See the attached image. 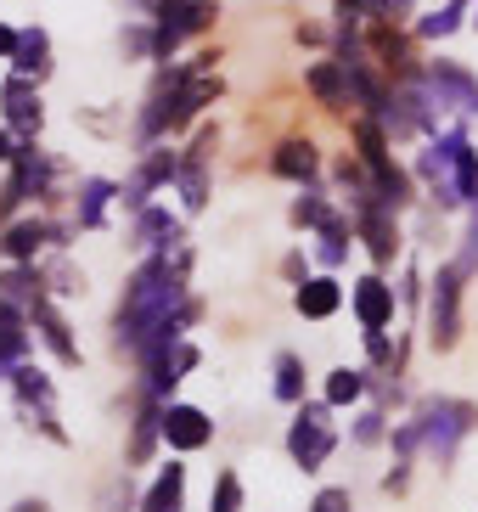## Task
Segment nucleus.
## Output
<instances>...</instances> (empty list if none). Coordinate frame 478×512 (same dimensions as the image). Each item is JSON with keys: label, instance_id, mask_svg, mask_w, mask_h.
I'll use <instances>...</instances> for the list:
<instances>
[{"label": "nucleus", "instance_id": "nucleus-14", "mask_svg": "<svg viewBox=\"0 0 478 512\" xmlns=\"http://www.w3.org/2000/svg\"><path fill=\"white\" fill-rule=\"evenodd\" d=\"M355 231L366 237V248H372L377 265H389V259L400 254V231H394L389 209H360V214H355Z\"/></svg>", "mask_w": 478, "mask_h": 512}, {"label": "nucleus", "instance_id": "nucleus-16", "mask_svg": "<svg viewBox=\"0 0 478 512\" xmlns=\"http://www.w3.org/2000/svg\"><path fill=\"white\" fill-rule=\"evenodd\" d=\"M270 169L282 175V181H315V169H321V158H315V141L293 136L276 147V158H270Z\"/></svg>", "mask_w": 478, "mask_h": 512}, {"label": "nucleus", "instance_id": "nucleus-7", "mask_svg": "<svg viewBox=\"0 0 478 512\" xmlns=\"http://www.w3.org/2000/svg\"><path fill=\"white\" fill-rule=\"evenodd\" d=\"M175 175H180V158H175V152H147V164L135 169V181L119 192V203L141 214V209H147V197L158 192V186H169Z\"/></svg>", "mask_w": 478, "mask_h": 512}, {"label": "nucleus", "instance_id": "nucleus-37", "mask_svg": "<svg viewBox=\"0 0 478 512\" xmlns=\"http://www.w3.org/2000/svg\"><path fill=\"white\" fill-rule=\"evenodd\" d=\"M23 197H29V192H23L17 181H6V186H0V226H12V209L23 203Z\"/></svg>", "mask_w": 478, "mask_h": 512}, {"label": "nucleus", "instance_id": "nucleus-42", "mask_svg": "<svg viewBox=\"0 0 478 512\" xmlns=\"http://www.w3.org/2000/svg\"><path fill=\"white\" fill-rule=\"evenodd\" d=\"M12 512H51V507H45V501L40 496H34V501H17V507Z\"/></svg>", "mask_w": 478, "mask_h": 512}, {"label": "nucleus", "instance_id": "nucleus-39", "mask_svg": "<svg viewBox=\"0 0 478 512\" xmlns=\"http://www.w3.org/2000/svg\"><path fill=\"white\" fill-rule=\"evenodd\" d=\"M17 40H23V34H17L12 23H0V57H6V62L17 57Z\"/></svg>", "mask_w": 478, "mask_h": 512}, {"label": "nucleus", "instance_id": "nucleus-12", "mask_svg": "<svg viewBox=\"0 0 478 512\" xmlns=\"http://www.w3.org/2000/svg\"><path fill=\"white\" fill-rule=\"evenodd\" d=\"M23 355H29V321H23V310L0 293V377H12Z\"/></svg>", "mask_w": 478, "mask_h": 512}, {"label": "nucleus", "instance_id": "nucleus-15", "mask_svg": "<svg viewBox=\"0 0 478 512\" xmlns=\"http://www.w3.org/2000/svg\"><path fill=\"white\" fill-rule=\"evenodd\" d=\"M34 327H40L45 349H51L62 366H79V344L68 338V321L57 316V304H51V299H34Z\"/></svg>", "mask_w": 478, "mask_h": 512}, {"label": "nucleus", "instance_id": "nucleus-35", "mask_svg": "<svg viewBox=\"0 0 478 512\" xmlns=\"http://www.w3.org/2000/svg\"><path fill=\"white\" fill-rule=\"evenodd\" d=\"M456 271H462V276L478 271V203H473V226H467V254L456 259Z\"/></svg>", "mask_w": 478, "mask_h": 512}, {"label": "nucleus", "instance_id": "nucleus-6", "mask_svg": "<svg viewBox=\"0 0 478 512\" xmlns=\"http://www.w3.org/2000/svg\"><path fill=\"white\" fill-rule=\"evenodd\" d=\"M164 439H169V451H203V445L214 439L209 411L175 406V400H169V406H164Z\"/></svg>", "mask_w": 478, "mask_h": 512}, {"label": "nucleus", "instance_id": "nucleus-13", "mask_svg": "<svg viewBox=\"0 0 478 512\" xmlns=\"http://www.w3.org/2000/svg\"><path fill=\"white\" fill-rule=\"evenodd\" d=\"M293 304H299L304 321H327L338 316V304H344V287L332 282V276H304V287L293 293Z\"/></svg>", "mask_w": 478, "mask_h": 512}, {"label": "nucleus", "instance_id": "nucleus-38", "mask_svg": "<svg viewBox=\"0 0 478 512\" xmlns=\"http://www.w3.org/2000/svg\"><path fill=\"white\" fill-rule=\"evenodd\" d=\"M366 12H377V17H405V12H411V0H366Z\"/></svg>", "mask_w": 478, "mask_h": 512}, {"label": "nucleus", "instance_id": "nucleus-31", "mask_svg": "<svg viewBox=\"0 0 478 512\" xmlns=\"http://www.w3.org/2000/svg\"><path fill=\"white\" fill-rule=\"evenodd\" d=\"M462 17H467V0H445L434 17H422V34H428V40H445V34L462 29Z\"/></svg>", "mask_w": 478, "mask_h": 512}, {"label": "nucleus", "instance_id": "nucleus-27", "mask_svg": "<svg viewBox=\"0 0 478 512\" xmlns=\"http://www.w3.org/2000/svg\"><path fill=\"white\" fill-rule=\"evenodd\" d=\"M360 394H366V372H360V366H338V372H327V400L332 406H355Z\"/></svg>", "mask_w": 478, "mask_h": 512}, {"label": "nucleus", "instance_id": "nucleus-26", "mask_svg": "<svg viewBox=\"0 0 478 512\" xmlns=\"http://www.w3.org/2000/svg\"><path fill=\"white\" fill-rule=\"evenodd\" d=\"M276 400L282 406H304V361L299 355H276Z\"/></svg>", "mask_w": 478, "mask_h": 512}, {"label": "nucleus", "instance_id": "nucleus-29", "mask_svg": "<svg viewBox=\"0 0 478 512\" xmlns=\"http://www.w3.org/2000/svg\"><path fill=\"white\" fill-rule=\"evenodd\" d=\"M40 271H34V265H6V271H0V293H6V299H40Z\"/></svg>", "mask_w": 478, "mask_h": 512}, {"label": "nucleus", "instance_id": "nucleus-5", "mask_svg": "<svg viewBox=\"0 0 478 512\" xmlns=\"http://www.w3.org/2000/svg\"><path fill=\"white\" fill-rule=\"evenodd\" d=\"M428 316H434V344L439 349H450L456 338H462V271H456V265H445V271L434 276Z\"/></svg>", "mask_w": 478, "mask_h": 512}, {"label": "nucleus", "instance_id": "nucleus-9", "mask_svg": "<svg viewBox=\"0 0 478 512\" xmlns=\"http://www.w3.org/2000/svg\"><path fill=\"white\" fill-rule=\"evenodd\" d=\"M422 85H428V96H434L439 107H462V113H478V85L462 74V68H456V62H434Z\"/></svg>", "mask_w": 478, "mask_h": 512}, {"label": "nucleus", "instance_id": "nucleus-23", "mask_svg": "<svg viewBox=\"0 0 478 512\" xmlns=\"http://www.w3.org/2000/svg\"><path fill=\"white\" fill-rule=\"evenodd\" d=\"M51 40H45V29H23V40H17V57H12V74L23 79H45V68H51Z\"/></svg>", "mask_w": 478, "mask_h": 512}, {"label": "nucleus", "instance_id": "nucleus-36", "mask_svg": "<svg viewBox=\"0 0 478 512\" xmlns=\"http://www.w3.org/2000/svg\"><path fill=\"white\" fill-rule=\"evenodd\" d=\"M355 439L360 445H377V439H383V411H366V417L355 422Z\"/></svg>", "mask_w": 478, "mask_h": 512}, {"label": "nucleus", "instance_id": "nucleus-17", "mask_svg": "<svg viewBox=\"0 0 478 512\" xmlns=\"http://www.w3.org/2000/svg\"><path fill=\"white\" fill-rule=\"evenodd\" d=\"M130 242L135 248H152V254H158V248H169V242H180V226H175V214L169 209H141L135 214V231H130Z\"/></svg>", "mask_w": 478, "mask_h": 512}, {"label": "nucleus", "instance_id": "nucleus-32", "mask_svg": "<svg viewBox=\"0 0 478 512\" xmlns=\"http://www.w3.org/2000/svg\"><path fill=\"white\" fill-rule=\"evenodd\" d=\"M327 220H332V209H327V197L321 192H304L299 203H293V226L315 231V226H327Z\"/></svg>", "mask_w": 478, "mask_h": 512}, {"label": "nucleus", "instance_id": "nucleus-40", "mask_svg": "<svg viewBox=\"0 0 478 512\" xmlns=\"http://www.w3.org/2000/svg\"><path fill=\"white\" fill-rule=\"evenodd\" d=\"M366 349H372V361H389V332H366Z\"/></svg>", "mask_w": 478, "mask_h": 512}, {"label": "nucleus", "instance_id": "nucleus-41", "mask_svg": "<svg viewBox=\"0 0 478 512\" xmlns=\"http://www.w3.org/2000/svg\"><path fill=\"white\" fill-rule=\"evenodd\" d=\"M17 158V130H0V164H12Z\"/></svg>", "mask_w": 478, "mask_h": 512}, {"label": "nucleus", "instance_id": "nucleus-20", "mask_svg": "<svg viewBox=\"0 0 478 512\" xmlns=\"http://www.w3.org/2000/svg\"><path fill=\"white\" fill-rule=\"evenodd\" d=\"M158 439H164V406L152 400V406L141 411V417H135V434H130V451H124V462L141 467L152 451H158Z\"/></svg>", "mask_w": 478, "mask_h": 512}, {"label": "nucleus", "instance_id": "nucleus-8", "mask_svg": "<svg viewBox=\"0 0 478 512\" xmlns=\"http://www.w3.org/2000/svg\"><path fill=\"white\" fill-rule=\"evenodd\" d=\"M349 299H355V316H360V327L366 332H383L394 321V287L383 282V276H360L355 287H349Z\"/></svg>", "mask_w": 478, "mask_h": 512}, {"label": "nucleus", "instance_id": "nucleus-28", "mask_svg": "<svg viewBox=\"0 0 478 512\" xmlns=\"http://www.w3.org/2000/svg\"><path fill=\"white\" fill-rule=\"evenodd\" d=\"M372 57L389 68V74H411V46H405L400 34H389V29H377L372 34Z\"/></svg>", "mask_w": 478, "mask_h": 512}, {"label": "nucleus", "instance_id": "nucleus-34", "mask_svg": "<svg viewBox=\"0 0 478 512\" xmlns=\"http://www.w3.org/2000/svg\"><path fill=\"white\" fill-rule=\"evenodd\" d=\"M310 512H355V501H349V490H338V484H327V490H315Z\"/></svg>", "mask_w": 478, "mask_h": 512}, {"label": "nucleus", "instance_id": "nucleus-3", "mask_svg": "<svg viewBox=\"0 0 478 512\" xmlns=\"http://www.w3.org/2000/svg\"><path fill=\"white\" fill-rule=\"evenodd\" d=\"M473 422H478V411L467 406V400H434V406H422L417 428H422V445H428L439 462H450L456 445L473 434Z\"/></svg>", "mask_w": 478, "mask_h": 512}, {"label": "nucleus", "instance_id": "nucleus-1", "mask_svg": "<svg viewBox=\"0 0 478 512\" xmlns=\"http://www.w3.org/2000/svg\"><path fill=\"white\" fill-rule=\"evenodd\" d=\"M422 181L434 186V197L445 209H462V203H478V152L462 130L434 141V152H422Z\"/></svg>", "mask_w": 478, "mask_h": 512}, {"label": "nucleus", "instance_id": "nucleus-10", "mask_svg": "<svg viewBox=\"0 0 478 512\" xmlns=\"http://www.w3.org/2000/svg\"><path fill=\"white\" fill-rule=\"evenodd\" d=\"M0 107H6V119H12V130L23 141L40 136V96H34V79L12 74L6 79V91H0Z\"/></svg>", "mask_w": 478, "mask_h": 512}, {"label": "nucleus", "instance_id": "nucleus-19", "mask_svg": "<svg viewBox=\"0 0 478 512\" xmlns=\"http://www.w3.org/2000/svg\"><path fill=\"white\" fill-rule=\"evenodd\" d=\"M180 501H186V467L169 462L158 479H152V490L141 496V512H180Z\"/></svg>", "mask_w": 478, "mask_h": 512}, {"label": "nucleus", "instance_id": "nucleus-2", "mask_svg": "<svg viewBox=\"0 0 478 512\" xmlns=\"http://www.w3.org/2000/svg\"><path fill=\"white\" fill-rule=\"evenodd\" d=\"M332 400H304L299 406V422L287 428V456L304 467V473H321V462L332 456L338 434H332Z\"/></svg>", "mask_w": 478, "mask_h": 512}, {"label": "nucleus", "instance_id": "nucleus-33", "mask_svg": "<svg viewBox=\"0 0 478 512\" xmlns=\"http://www.w3.org/2000/svg\"><path fill=\"white\" fill-rule=\"evenodd\" d=\"M209 512H242V479L237 473H220V479H214Z\"/></svg>", "mask_w": 478, "mask_h": 512}, {"label": "nucleus", "instance_id": "nucleus-43", "mask_svg": "<svg viewBox=\"0 0 478 512\" xmlns=\"http://www.w3.org/2000/svg\"><path fill=\"white\" fill-rule=\"evenodd\" d=\"M473 23H478V17H473Z\"/></svg>", "mask_w": 478, "mask_h": 512}, {"label": "nucleus", "instance_id": "nucleus-4", "mask_svg": "<svg viewBox=\"0 0 478 512\" xmlns=\"http://www.w3.org/2000/svg\"><path fill=\"white\" fill-rule=\"evenodd\" d=\"M209 23H214L209 0H164V6H158V23H152V57L164 62L186 34H203Z\"/></svg>", "mask_w": 478, "mask_h": 512}, {"label": "nucleus", "instance_id": "nucleus-21", "mask_svg": "<svg viewBox=\"0 0 478 512\" xmlns=\"http://www.w3.org/2000/svg\"><path fill=\"white\" fill-rule=\"evenodd\" d=\"M310 91H315V102H327V107H349V68L344 62H315Z\"/></svg>", "mask_w": 478, "mask_h": 512}, {"label": "nucleus", "instance_id": "nucleus-24", "mask_svg": "<svg viewBox=\"0 0 478 512\" xmlns=\"http://www.w3.org/2000/svg\"><path fill=\"white\" fill-rule=\"evenodd\" d=\"M349 231H355V226H349V220H338V214H332L327 226H315V237H321V242H315V259H321L327 271L349 259Z\"/></svg>", "mask_w": 478, "mask_h": 512}, {"label": "nucleus", "instance_id": "nucleus-22", "mask_svg": "<svg viewBox=\"0 0 478 512\" xmlns=\"http://www.w3.org/2000/svg\"><path fill=\"white\" fill-rule=\"evenodd\" d=\"M119 197V186L113 181H102V175H90V181H79V226L85 231H96L107 220V203Z\"/></svg>", "mask_w": 478, "mask_h": 512}, {"label": "nucleus", "instance_id": "nucleus-25", "mask_svg": "<svg viewBox=\"0 0 478 512\" xmlns=\"http://www.w3.org/2000/svg\"><path fill=\"white\" fill-rule=\"evenodd\" d=\"M175 186H180V203H186V209H203V203H209V181H203V158H180V175H175Z\"/></svg>", "mask_w": 478, "mask_h": 512}, {"label": "nucleus", "instance_id": "nucleus-18", "mask_svg": "<svg viewBox=\"0 0 478 512\" xmlns=\"http://www.w3.org/2000/svg\"><path fill=\"white\" fill-rule=\"evenodd\" d=\"M12 181L23 186L29 197H40L51 186V158H45L34 141H17V158H12Z\"/></svg>", "mask_w": 478, "mask_h": 512}, {"label": "nucleus", "instance_id": "nucleus-30", "mask_svg": "<svg viewBox=\"0 0 478 512\" xmlns=\"http://www.w3.org/2000/svg\"><path fill=\"white\" fill-rule=\"evenodd\" d=\"M12 383H17V394H23V406H51V377H45L40 366H17Z\"/></svg>", "mask_w": 478, "mask_h": 512}, {"label": "nucleus", "instance_id": "nucleus-11", "mask_svg": "<svg viewBox=\"0 0 478 512\" xmlns=\"http://www.w3.org/2000/svg\"><path fill=\"white\" fill-rule=\"evenodd\" d=\"M45 242H51V226H45L40 214H29V220H12V226L0 231V254L12 259V265H34V254H40Z\"/></svg>", "mask_w": 478, "mask_h": 512}]
</instances>
